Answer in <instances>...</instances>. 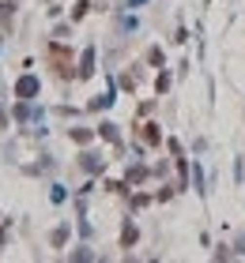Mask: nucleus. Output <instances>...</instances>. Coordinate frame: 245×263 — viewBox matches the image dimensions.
<instances>
[]
</instances>
